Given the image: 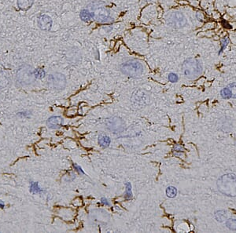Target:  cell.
<instances>
[{
	"label": "cell",
	"mask_w": 236,
	"mask_h": 233,
	"mask_svg": "<svg viewBox=\"0 0 236 233\" xmlns=\"http://www.w3.org/2000/svg\"><path fill=\"white\" fill-rule=\"evenodd\" d=\"M49 81L52 83L54 87L57 88V89H62L66 84L65 77L60 73L50 75V77H49Z\"/></svg>",
	"instance_id": "obj_6"
},
{
	"label": "cell",
	"mask_w": 236,
	"mask_h": 233,
	"mask_svg": "<svg viewBox=\"0 0 236 233\" xmlns=\"http://www.w3.org/2000/svg\"><path fill=\"white\" fill-rule=\"evenodd\" d=\"M166 195L169 198H174L177 195V189L173 186H169L166 189Z\"/></svg>",
	"instance_id": "obj_16"
},
{
	"label": "cell",
	"mask_w": 236,
	"mask_h": 233,
	"mask_svg": "<svg viewBox=\"0 0 236 233\" xmlns=\"http://www.w3.org/2000/svg\"><path fill=\"white\" fill-rule=\"evenodd\" d=\"M39 27L41 28L43 31H50L52 26V20L50 17H49L48 15L43 14L40 15L38 17V21H37Z\"/></svg>",
	"instance_id": "obj_8"
},
{
	"label": "cell",
	"mask_w": 236,
	"mask_h": 233,
	"mask_svg": "<svg viewBox=\"0 0 236 233\" xmlns=\"http://www.w3.org/2000/svg\"><path fill=\"white\" fill-rule=\"evenodd\" d=\"M168 23L174 28H180L186 25V20L182 13L175 12L172 13L168 17Z\"/></svg>",
	"instance_id": "obj_4"
},
{
	"label": "cell",
	"mask_w": 236,
	"mask_h": 233,
	"mask_svg": "<svg viewBox=\"0 0 236 233\" xmlns=\"http://www.w3.org/2000/svg\"><path fill=\"white\" fill-rule=\"evenodd\" d=\"M219 192L229 197H236V175L226 174L221 176L216 182Z\"/></svg>",
	"instance_id": "obj_1"
},
{
	"label": "cell",
	"mask_w": 236,
	"mask_h": 233,
	"mask_svg": "<svg viewBox=\"0 0 236 233\" xmlns=\"http://www.w3.org/2000/svg\"><path fill=\"white\" fill-rule=\"evenodd\" d=\"M228 39L224 38V39H223L221 40V49L219 52V54H220V53L224 51V50L226 48L227 46H228Z\"/></svg>",
	"instance_id": "obj_22"
},
{
	"label": "cell",
	"mask_w": 236,
	"mask_h": 233,
	"mask_svg": "<svg viewBox=\"0 0 236 233\" xmlns=\"http://www.w3.org/2000/svg\"><path fill=\"white\" fill-rule=\"evenodd\" d=\"M168 79L171 83H176L179 80L178 75L175 73H170L168 76Z\"/></svg>",
	"instance_id": "obj_21"
},
{
	"label": "cell",
	"mask_w": 236,
	"mask_h": 233,
	"mask_svg": "<svg viewBox=\"0 0 236 233\" xmlns=\"http://www.w3.org/2000/svg\"><path fill=\"white\" fill-rule=\"evenodd\" d=\"M45 75L46 73L44 71V70L41 69V68H38V69H35L34 71V75H35V77L37 78V79H40V80L44 78Z\"/></svg>",
	"instance_id": "obj_18"
},
{
	"label": "cell",
	"mask_w": 236,
	"mask_h": 233,
	"mask_svg": "<svg viewBox=\"0 0 236 233\" xmlns=\"http://www.w3.org/2000/svg\"><path fill=\"white\" fill-rule=\"evenodd\" d=\"M120 70L126 75L131 77H138L143 74V66L139 61L136 60H130L122 64Z\"/></svg>",
	"instance_id": "obj_3"
},
{
	"label": "cell",
	"mask_w": 236,
	"mask_h": 233,
	"mask_svg": "<svg viewBox=\"0 0 236 233\" xmlns=\"http://www.w3.org/2000/svg\"><path fill=\"white\" fill-rule=\"evenodd\" d=\"M133 96L136 97V99H134L133 101H138V104L140 102H142V104H143V102H144V101H145V98H144L145 94H143V93H142V94H139V91H137V94H134Z\"/></svg>",
	"instance_id": "obj_19"
},
{
	"label": "cell",
	"mask_w": 236,
	"mask_h": 233,
	"mask_svg": "<svg viewBox=\"0 0 236 233\" xmlns=\"http://www.w3.org/2000/svg\"><path fill=\"white\" fill-rule=\"evenodd\" d=\"M101 203H102L104 204V205H106V206L110 205V203H109L108 200H107L106 198H102L101 199Z\"/></svg>",
	"instance_id": "obj_24"
},
{
	"label": "cell",
	"mask_w": 236,
	"mask_h": 233,
	"mask_svg": "<svg viewBox=\"0 0 236 233\" xmlns=\"http://www.w3.org/2000/svg\"><path fill=\"white\" fill-rule=\"evenodd\" d=\"M220 95L224 99L236 98V83H232L225 86L220 91Z\"/></svg>",
	"instance_id": "obj_7"
},
{
	"label": "cell",
	"mask_w": 236,
	"mask_h": 233,
	"mask_svg": "<svg viewBox=\"0 0 236 233\" xmlns=\"http://www.w3.org/2000/svg\"><path fill=\"white\" fill-rule=\"evenodd\" d=\"M92 17V13L88 11L87 10H83L81 12H80V18L83 21L85 22H88L90 21Z\"/></svg>",
	"instance_id": "obj_14"
},
{
	"label": "cell",
	"mask_w": 236,
	"mask_h": 233,
	"mask_svg": "<svg viewBox=\"0 0 236 233\" xmlns=\"http://www.w3.org/2000/svg\"><path fill=\"white\" fill-rule=\"evenodd\" d=\"M92 17H95V18L99 22L106 21L107 19L110 17L109 13L106 10V9L104 8L97 9L95 12H92Z\"/></svg>",
	"instance_id": "obj_9"
},
{
	"label": "cell",
	"mask_w": 236,
	"mask_h": 233,
	"mask_svg": "<svg viewBox=\"0 0 236 233\" xmlns=\"http://www.w3.org/2000/svg\"><path fill=\"white\" fill-rule=\"evenodd\" d=\"M235 144H236V140H235Z\"/></svg>",
	"instance_id": "obj_26"
},
{
	"label": "cell",
	"mask_w": 236,
	"mask_h": 233,
	"mask_svg": "<svg viewBox=\"0 0 236 233\" xmlns=\"http://www.w3.org/2000/svg\"><path fill=\"white\" fill-rule=\"evenodd\" d=\"M30 192L32 193H39V192H43V190L39 187L38 182H32L30 186Z\"/></svg>",
	"instance_id": "obj_17"
},
{
	"label": "cell",
	"mask_w": 236,
	"mask_h": 233,
	"mask_svg": "<svg viewBox=\"0 0 236 233\" xmlns=\"http://www.w3.org/2000/svg\"><path fill=\"white\" fill-rule=\"evenodd\" d=\"M62 122L63 120L61 116H51L48 119L47 124V126L51 129H58L62 126Z\"/></svg>",
	"instance_id": "obj_10"
},
{
	"label": "cell",
	"mask_w": 236,
	"mask_h": 233,
	"mask_svg": "<svg viewBox=\"0 0 236 233\" xmlns=\"http://www.w3.org/2000/svg\"><path fill=\"white\" fill-rule=\"evenodd\" d=\"M5 206V203H3V201H2V200H0V208H2V207Z\"/></svg>",
	"instance_id": "obj_25"
},
{
	"label": "cell",
	"mask_w": 236,
	"mask_h": 233,
	"mask_svg": "<svg viewBox=\"0 0 236 233\" xmlns=\"http://www.w3.org/2000/svg\"><path fill=\"white\" fill-rule=\"evenodd\" d=\"M110 138L106 134H101L98 136V144L102 148H107L110 144Z\"/></svg>",
	"instance_id": "obj_11"
},
{
	"label": "cell",
	"mask_w": 236,
	"mask_h": 233,
	"mask_svg": "<svg viewBox=\"0 0 236 233\" xmlns=\"http://www.w3.org/2000/svg\"><path fill=\"white\" fill-rule=\"evenodd\" d=\"M227 216L228 214L224 210H218L215 212V218L219 222H225V220H227Z\"/></svg>",
	"instance_id": "obj_13"
},
{
	"label": "cell",
	"mask_w": 236,
	"mask_h": 233,
	"mask_svg": "<svg viewBox=\"0 0 236 233\" xmlns=\"http://www.w3.org/2000/svg\"><path fill=\"white\" fill-rule=\"evenodd\" d=\"M73 167H75L76 170H77V171H78V172L80 173V174H84V172H83V170H82V169H81V167H79L78 165H77V164H73Z\"/></svg>",
	"instance_id": "obj_23"
},
{
	"label": "cell",
	"mask_w": 236,
	"mask_h": 233,
	"mask_svg": "<svg viewBox=\"0 0 236 233\" xmlns=\"http://www.w3.org/2000/svg\"><path fill=\"white\" fill-rule=\"evenodd\" d=\"M225 225L228 229L231 230V231H236V219H228L226 220Z\"/></svg>",
	"instance_id": "obj_15"
},
{
	"label": "cell",
	"mask_w": 236,
	"mask_h": 233,
	"mask_svg": "<svg viewBox=\"0 0 236 233\" xmlns=\"http://www.w3.org/2000/svg\"><path fill=\"white\" fill-rule=\"evenodd\" d=\"M33 4V0H17V6L22 10H28Z\"/></svg>",
	"instance_id": "obj_12"
},
{
	"label": "cell",
	"mask_w": 236,
	"mask_h": 233,
	"mask_svg": "<svg viewBox=\"0 0 236 233\" xmlns=\"http://www.w3.org/2000/svg\"><path fill=\"white\" fill-rule=\"evenodd\" d=\"M182 70L186 78L195 79L201 75L202 68L199 61L195 58H188L182 65Z\"/></svg>",
	"instance_id": "obj_2"
},
{
	"label": "cell",
	"mask_w": 236,
	"mask_h": 233,
	"mask_svg": "<svg viewBox=\"0 0 236 233\" xmlns=\"http://www.w3.org/2000/svg\"><path fill=\"white\" fill-rule=\"evenodd\" d=\"M106 126L110 130L115 133H120L125 129V122L119 118L113 117L107 119Z\"/></svg>",
	"instance_id": "obj_5"
},
{
	"label": "cell",
	"mask_w": 236,
	"mask_h": 233,
	"mask_svg": "<svg viewBox=\"0 0 236 233\" xmlns=\"http://www.w3.org/2000/svg\"><path fill=\"white\" fill-rule=\"evenodd\" d=\"M125 186H126V192H125V194H126V198L127 199H130L131 198V195H132V192H131V185L129 182L125 184Z\"/></svg>",
	"instance_id": "obj_20"
}]
</instances>
